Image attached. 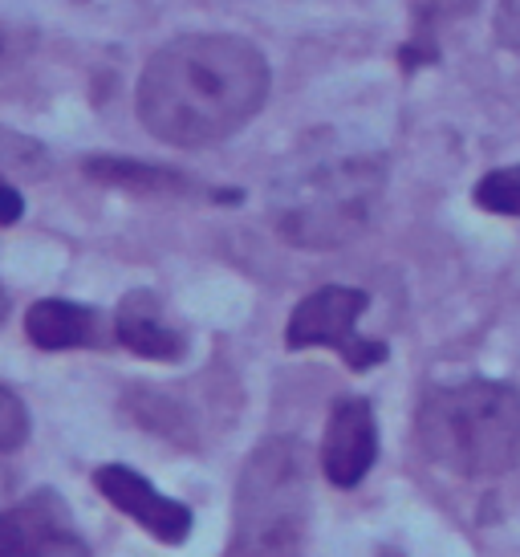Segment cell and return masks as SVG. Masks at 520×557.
<instances>
[{
    "label": "cell",
    "mask_w": 520,
    "mask_h": 557,
    "mask_svg": "<svg viewBox=\"0 0 520 557\" xmlns=\"http://www.w3.org/2000/svg\"><path fill=\"white\" fill-rule=\"evenodd\" d=\"M269 98V62L232 33H187L143 65L135 107L143 126L171 147H208L257 119Z\"/></svg>",
    "instance_id": "obj_1"
},
{
    "label": "cell",
    "mask_w": 520,
    "mask_h": 557,
    "mask_svg": "<svg viewBox=\"0 0 520 557\" xmlns=\"http://www.w3.org/2000/svg\"><path fill=\"white\" fill-rule=\"evenodd\" d=\"M428 460L468 480L505 476L520 465V391L492 379L435 387L414 419Z\"/></svg>",
    "instance_id": "obj_2"
},
{
    "label": "cell",
    "mask_w": 520,
    "mask_h": 557,
    "mask_svg": "<svg viewBox=\"0 0 520 557\" xmlns=\"http://www.w3.org/2000/svg\"><path fill=\"white\" fill-rule=\"evenodd\" d=\"M309 533V451L273 435L245 460L228 557H301Z\"/></svg>",
    "instance_id": "obj_3"
},
{
    "label": "cell",
    "mask_w": 520,
    "mask_h": 557,
    "mask_svg": "<svg viewBox=\"0 0 520 557\" xmlns=\"http://www.w3.org/2000/svg\"><path fill=\"white\" fill-rule=\"evenodd\" d=\"M383 196V163L379 159H346L337 168L318 171L301 200H293L276 228L297 248L350 245L367 228L374 203Z\"/></svg>",
    "instance_id": "obj_4"
},
{
    "label": "cell",
    "mask_w": 520,
    "mask_h": 557,
    "mask_svg": "<svg viewBox=\"0 0 520 557\" xmlns=\"http://www.w3.org/2000/svg\"><path fill=\"white\" fill-rule=\"evenodd\" d=\"M370 297L350 285H325L318 294L301 297L285 325V346L289 350H334L350 371H370L386 362V342L362 338L358 318L367 313Z\"/></svg>",
    "instance_id": "obj_5"
},
{
    "label": "cell",
    "mask_w": 520,
    "mask_h": 557,
    "mask_svg": "<svg viewBox=\"0 0 520 557\" xmlns=\"http://www.w3.org/2000/svg\"><path fill=\"white\" fill-rule=\"evenodd\" d=\"M94 488L107 496L114 509L138 521L151 533L154 542L163 545H184L191 533V509L175 496H163L147 476H138L135 468L126 465H102L94 472Z\"/></svg>",
    "instance_id": "obj_6"
},
{
    "label": "cell",
    "mask_w": 520,
    "mask_h": 557,
    "mask_svg": "<svg viewBox=\"0 0 520 557\" xmlns=\"http://www.w3.org/2000/svg\"><path fill=\"white\" fill-rule=\"evenodd\" d=\"M379 460V423H374V407L367 399L334 403L330 423H325L322 444V472L334 488H358L367 472Z\"/></svg>",
    "instance_id": "obj_7"
},
{
    "label": "cell",
    "mask_w": 520,
    "mask_h": 557,
    "mask_svg": "<svg viewBox=\"0 0 520 557\" xmlns=\"http://www.w3.org/2000/svg\"><path fill=\"white\" fill-rule=\"evenodd\" d=\"M114 338L123 350L138 358H151V362H179L187 355V338L168 325L163 318V301L151 289H135L119 301L114 313Z\"/></svg>",
    "instance_id": "obj_8"
},
{
    "label": "cell",
    "mask_w": 520,
    "mask_h": 557,
    "mask_svg": "<svg viewBox=\"0 0 520 557\" xmlns=\"http://www.w3.org/2000/svg\"><path fill=\"white\" fill-rule=\"evenodd\" d=\"M25 334L37 350H98L107 346V318L77 301L41 297L25 313Z\"/></svg>",
    "instance_id": "obj_9"
},
{
    "label": "cell",
    "mask_w": 520,
    "mask_h": 557,
    "mask_svg": "<svg viewBox=\"0 0 520 557\" xmlns=\"http://www.w3.org/2000/svg\"><path fill=\"white\" fill-rule=\"evenodd\" d=\"M70 533V512L58 493H37L0 512V557H46Z\"/></svg>",
    "instance_id": "obj_10"
},
{
    "label": "cell",
    "mask_w": 520,
    "mask_h": 557,
    "mask_svg": "<svg viewBox=\"0 0 520 557\" xmlns=\"http://www.w3.org/2000/svg\"><path fill=\"white\" fill-rule=\"evenodd\" d=\"M82 168L90 171V180L110 187H123L135 196H199V184H191L184 171L151 168V163H131V159H86Z\"/></svg>",
    "instance_id": "obj_11"
},
{
    "label": "cell",
    "mask_w": 520,
    "mask_h": 557,
    "mask_svg": "<svg viewBox=\"0 0 520 557\" xmlns=\"http://www.w3.org/2000/svg\"><path fill=\"white\" fill-rule=\"evenodd\" d=\"M46 171H49V156L41 143L13 131V126H0V175H29V180H41Z\"/></svg>",
    "instance_id": "obj_12"
},
{
    "label": "cell",
    "mask_w": 520,
    "mask_h": 557,
    "mask_svg": "<svg viewBox=\"0 0 520 557\" xmlns=\"http://www.w3.org/2000/svg\"><path fill=\"white\" fill-rule=\"evenodd\" d=\"M475 208H484L492 216H520V163L517 168L488 171L472 191Z\"/></svg>",
    "instance_id": "obj_13"
},
{
    "label": "cell",
    "mask_w": 520,
    "mask_h": 557,
    "mask_svg": "<svg viewBox=\"0 0 520 557\" xmlns=\"http://www.w3.org/2000/svg\"><path fill=\"white\" fill-rule=\"evenodd\" d=\"M29 440V411L9 387H0V451H16Z\"/></svg>",
    "instance_id": "obj_14"
},
{
    "label": "cell",
    "mask_w": 520,
    "mask_h": 557,
    "mask_svg": "<svg viewBox=\"0 0 520 557\" xmlns=\"http://www.w3.org/2000/svg\"><path fill=\"white\" fill-rule=\"evenodd\" d=\"M496 41L520 58V0H500V9H496Z\"/></svg>",
    "instance_id": "obj_15"
},
{
    "label": "cell",
    "mask_w": 520,
    "mask_h": 557,
    "mask_svg": "<svg viewBox=\"0 0 520 557\" xmlns=\"http://www.w3.org/2000/svg\"><path fill=\"white\" fill-rule=\"evenodd\" d=\"M25 49H29V33H21L16 25L0 21V70H9Z\"/></svg>",
    "instance_id": "obj_16"
},
{
    "label": "cell",
    "mask_w": 520,
    "mask_h": 557,
    "mask_svg": "<svg viewBox=\"0 0 520 557\" xmlns=\"http://www.w3.org/2000/svg\"><path fill=\"white\" fill-rule=\"evenodd\" d=\"M25 216V196L9 184V175H0V228H9Z\"/></svg>",
    "instance_id": "obj_17"
},
{
    "label": "cell",
    "mask_w": 520,
    "mask_h": 557,
    "mask_svg": "<svg viewBox=\"0 0 520 557\" xmlns=\"http://www.w3.org/2000/svg\"><path fill=\"white\" fill-rule=\"evenodd\" d=\"M46 557H90V549H86V542L82 537H74V533H65L62 542L53 545Z\"/></svg>",
    "instance_id": "obj_18"
},
{
    "label": "cell",
    "mask_w": 520,
    "mask_h": 557,
    "mask_svg": "<svg viewBox=\"0 0 520 557\" xmlns=\"http://www.w3.org/2000/svg\"><path fill=\"white\" fill-rule=\"evenodd\" d=\"M4 313H9V294L0 289V322H4Z\"/></svg>",
    "instance_id": "obj_19"
}]
</instances>
